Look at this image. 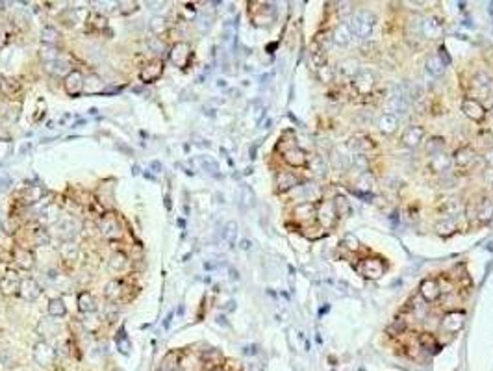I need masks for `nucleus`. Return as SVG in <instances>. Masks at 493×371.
<instances>
[{"label": "nucleus", "instance_id": "nucleus-30", "mask_svg": "<svg viewBox=\"0 0 493 371\" xmlns=\"http://www.w3.org/2000/svg\"><path fill=\"white\" fill-rule=\"evenodd\" d=\"M87 30H97V32H100V30H104V28H108V19H106V15H102L100 12H91L89 15H87Z\"/></svg>", "mask_w": 493, "mask_h": 371}, {"label": "nucleus", "instance_id": "nucleus-27", "mask_svg": "<svg viewBox=\"0 0 493 371\" xmlns=\"http://www.w3.org/2000/svg\"><path fill=\"white\" fill-rule=\"evenodd\" d=\"M15 262H17L19 268H23V269H32L36 266V258L32 255V251L25 249V247L15 249Z\"/></svg>", "mask_w": 493, "mask_h": 371}, {"label": "nucleus", "instance_id": "nucleus-11", "mask_svg": "<svg viewBox=\"0 0 493 371\" xmlns=\"http://www.w3.org/2000/svg\"><path fill=\"white\" fill-rule=\"evenodd\" d=\"M462 111L463 115L469 117L471 121L480 122L484 117H486V110L476 98H463L462 100Z\"/></svg>", "mask_w": 493, "mask_h": 371}, {"label": "nucleus", "instance_id": "nucleus-39", "mask_svg": "<svg viewBox=\"0 0 493 371\" xmlns=\"http://www.w3.org/2000/svg\"><path fill=\"white\" fill-rule=\"evenodd\" d=\"M108 266H110L111 271H122V269L128 266V256L121 251H117L113 255L110 256V262H108Z\"/></svg>", "mask_w": 493, "mask_h": 371}, {"label": "nucleus", "instance_id": "nucleus-2", "mask_svg": "<svg viewBox=\"0 0 493 371\" xmlns=\"http://www.w3.org/2000/svg\"><path fill=\"white\" fill-rule=\"evenodd\" d=\"M78 232L80 223L74 217H61L56 225H52V236L58 237L60 241H74Z\"/></svg>", "mask_w": 493, "mask_h": 371}, {"label": "nucleus", "instance_id": "nucleus-29", "mask_svg": "<svg viewBox=\"0 0 493 371\" xmlns=\"http://www.w3.org/2000/svg\"><path fill=\"white\" fill-rule=\"evenodd\" d=\"M445 65L447 63L439 58V54H430L426 58V63H425L426 71L432 74V76H441L445 73Z\"/></svg>", "mask_w": 493, "mask_h": 371}, {"label": "nucleus", "instance_id": "nucleus-51", "mask_svg": "<svg viewBox=\"0 0 493 371\" xmlns=\"http://www.w3.org/2000/svg\"><path fill=\"white\" fill-rule=\"evenodd\" d=\"M115 341H117V349H119L122 354L130 353V349H132V341L128 340V336L124 334V330H121V332H119V336L115 338Z\"/></svg>", "mask_w": 493, "mask_h": 371}, {"label": "nucleus", "instance_id": "nucleus-33", "mask_svg": "<svg viewBox=\"0 0 493 371\" xmlns=\"http://www.w3.org/2000/svg\"><path fill=\"white\" fill-rule=\"evenodd\" d=\"M438 210L441 213H445V215H451V217H454V215H458V213L463 212V204L460 202V199H447V201H443L441 204H439Z\"/></svg>", "mask_w": 493, "mask_h": 371}, {"label": "nucleus", "instance_id": "nucleus-40", "mask_svg": "<svg viewBox=\"0 0 493 371\" xmlns=\"http://www.w3.org/2000/svg\"><path fill=\"white\" fill-rule=\"evenodd\" d=\"M332 204H334V210H336V215H338V217H345V215H349V212H351L347 197H343V195H336Z\"/></svg>", "mask_w": 493, "mask_h": 371}, {"label": "nucleus", "instance_id": "nucleus-54", "mask_svg": "<svg viewBox=\"0 0 493 371\" xmlns=\"http://www.w3.org/2000/svg\"><path fill=\"white\" fill-rule=\"evenodd\" d=\"M201 164H202V167L208 171V173H212V175H217V171H219V165H217V162H213V160L208 158V156H202Z\"/></svg>", "mask_w": 493, "mask_h": 371}, {"label": "nucleus", "instance_id": "nucleus-10", "mask_svg": "<svg viewBox=\"0 0 493 371\" xmlns=\"http://www.w3.org/2000/svg\"><path fill=\"white\" fill-rule=\"evenodd\" d=\"M21 282L23 279L19 277L17 271H6V273L0 277V292L4 295H13V293H19V288H21Z\"/></svg>", "mask_w": 493, "mask_h": 371}, {"label": "nucleus", "instance_id": "nucleus-9", "mask_svg": "<svg viewBox=\"0 0 493 371\" xmlns=\"http://www.w3.org/2000/svg\"><path fill=\"white\" fill-rule=\"evenodd\" d=\"M315 217L319 219V223L324 226V228H330V226L334 225L336 221V210H334V204L330 201H321L315 204Z\"/></svg>", "mask_w": 493, "mask_h": 371}, {"label": "nucleus", "instance_id": "nucleus-21", "mask_svg": "<svg viewBox=\"0 0 493 371\" xmlns=\"http://www.w3.org/2000/svg\"><path fill=\"white\" fill-rule=\"evenodd\" d=\"M284 160H286V164L291 165V167H302V165L308 164L306 152L302 151V149H298V147L287 149V151L284 152Z\"/></svg>", "mask_w": 493, "mask_h": 371}, {"label": "nucleus", "instance_id": "nucleus-49", "mask_svg": "<svg viewBox=\"0 0 493 371\" xmlns=\"http://www.w3.org/2000/svg\"><path fill=\"white\" fill-rule=\"evenodd\" d=\"M146 47L150 49V52H154L156 56H163L165 52H167V49H165V43L159 39V37H150L148 41H146Z\"/></svg>", "mask_w": 493, "mask_h": 371}, {"label": "nucleus", "instance_id": "nucleus-45", "mask_svg": "<svg viewBox=\"0 0 493 371\" xmlns=\"http://www.w3.org/2000/svg\"><path fill=\"white\" fill-rule=\"evenodd\" d=\"M148 28H150V32L156 34V36L163 34V32L167 30V19L161 17V15H156V17L150 19V25H148Z\"/></svg>", "mask_w": 493, "mask_h": 371}, {"label": "nucleus", "instance_id": "nucleus-13", "mask_svg": "<svg viewBox=\"0 0 493 371\" xmlns=\"http://www.w3.org/2000/svg\"><path fill=\"white\" fill-rule=\"evenodd\" d=\"M452 162H454L456 167H460V169H463V171H467V169H471V167L475 165L476 152L473 151L471 147H462V149H458V151L454 152Z\"/></svg>", "mask_w": 493, "mask_h": 371}, {"label": "nucleus", "instance_id": "nucleus-22", "mask_svg": "<svg viewBox=\"0 0 493 371\" xmlns=\"http://www.w3.org/2000/svg\"><path fill=\"white\" fill-rule=\"evenodd\" d=\"M298 186V178L293 175V173H287V171H282L276 175V189L284 193V191H289V189H295Z\"/></svg>", "mask_w": 493, "mask_h": 371}, {"label": "nucleus", "instance_id": "nucleus-60", "mask_svg": "<svg viewBox=\"0 0 493 371\" xmlns=\"http://www.w3.org/2000/svg\"><path fill=\"white\" fill-rule=\"evenodd\" d=\"M491 115H493V106H491Z\"/></svg>", "mask_w": 493, "mask_h": 371}, {"label": "nucleus", "instance_id": "nucleus-36", "mask_svg": "<svg viewBox=\"0 0 493 371\" xmlns=\"http://www.w3.org/2000/svg\"><path fill=\"white\" fill-rule=\"evenodd\" d=\"M45 65H47V71H49L50 74H54V76H63V78L73 71V69L69 67L67 61H63L61 58L60 60L52 61V63H45Z\"/></svg>", "mask_w": 493, "mask_h": 371}, {"label": "nucleus", "instance_id": "nucleus-46", "mask_svg": "<svg viewBox=\"0 0 493 371\" xmlns=\"http://www.w3.org/2000/svg\"><path fill=\"white\" fill-rule=\"evenodd\" d=\"M434 228H436L438 234L447 236V234H452V232L456 230V225H454V221H452V219H441V221H438V223L434 225Z\"/></svg>", "mask_w": 493, "mask_h": 371}, {"label": "nucleus", "instance_id": "nucleus-58", "mask_svg": "<svg viewBox=\"0 0 493 371\" xmlns=\"http://www.w3.org/2000/svg\"><path fill=\"white\" fill-rule=\"evenodd\" d=\"M343 13H345V15H349V13H351V4H349V2H345V4H341V8H340V15H343Z\"/></svg>", "mask_w": 493, "mask_h": 371}, {"label": "nucleus", "instance_id": "nucleus-19", "mask_svg": "<svg viewBox=\"0 0 493 371\" xmlns=\"http://www.w3.org/2000/svg\"><path fill=\"white\" fill-rule=\"evenodd\" d=\"M463 321H465V314L463 312H449L447 316L443 317V329L447 332H460L463 327Z\"/></svg>", "mask_w": 493, "mask_h": 371}, {"label": "nucleus", "instance_id": "nucleus-24", "mask_svg": "<svg viewBox=\"0 0 493 371\" xmlns=\"http://www.w3.org/2000/svg\"><path fill=\"white\" fill-rule=\"evenodd\" d=\"M338 74H340L341 78H349V80H354V76L360 73V63L356 60H345L341 61L340 65H338Z\"/></svg>", "mask_w": 493, "mask_h": 371}, {"label": "nucleus", "instance_id": "nucleus-38", "mask_svg": "<svg viewBox=\"0 0 493 371\" xmlns=\"http://www.w3.org/2000/svg\"><path fill=\"white\" fill-rule=\"evenodd\" d=\"M295 215H297L300 221L315 217V202H302L300 206L295 208Z\"/></svg>", "mask_w": 493, "mask_h": 371}, {"label": "nucleus", "instance_id": "nucleus-20", "mask_svg": "<svg viewBox=\"0 0 493 371\" xmlns=\"http://www.w3.org/2000/svg\"><path fill=\"white\" fill-rule=\"evenodd\" d=\"M104 85H106V82H104L102 76L97 73H91L87 74L84 80V93L85 95H98V93L104 91Z\"/></svg>", "mask_w": 493, "mask_h": 371}, {"label": "nucleus", "instance_id": "nucleus-43", "mask_svg": "<svg viewBox=\"0 0 493 371\" xmlns=\"http://www.w3.org/2000/svg\"><path fill=\"white\" fill-rule=\"evenodd\" d=\"M236 237H238V223L236 221H228L223 228V239H225L226 243L234 245L236 243Z\"/></svg>", "mask_w": 493, "mask_h": 371}, {"label": "nucleus", "instance_id": "nucleus-57", "mask_svg": "<svg viewBox=\"0 0 493 371\" xmlns=\"http://www.w3.org/2000/svg\"><path fill=\"white\" fill-rule=\"evenodd\" d=\"M484 162H486L487 167H493V149H489V151L484 154Z\"/></svg>", "mask_w": 493, "mask_h": 371}, {"label": "nucleus", "instance_id": "nucleus-41", "mask_svg": "<svg viewBox=\"0 0 493 371\" xmlns=\"http://www.w3.org/2000/svg\"><path fill=\"white\" fill-rule=\"evenodd\" d=\"M443 147H445V140L443 138H439V136H436V138H430V140L425 143V151L428 152L430 156H436V154H441Z\"/></svg>", "mask_w": 493, "mask_h": 371}, {"label": "nucleus", "instance_id": "nucleus-50", "mask_svg": "<svg viewBox=\"0 0 493 371\" xmlns=\"http://www.w3.org/2000/svg\"><path fill=\"white\" fill-rule=\"evenodd\" d=\"M449 165H451V160L447 158L445 154H436V156H432V167H434V171H439V173H443V171L449 169Z\"/></svg>", "mask_w": 493, "mask_h": 371}, {"label": "nucleus", "instance_id": "nucleus-56", "mask_svg": "<svg viewBox=\"0 0 493 371\" xmlns=\"http://www.w3.org/2000/svg\"><path fill=\"white\" fill-rule=\"evenodd\" d=\"M243 193L247 195L245 197V206H252V201H254V195H252V191H250L249 188H243Z\"/></svg>", "mask_w": 493, "mask_h": 371}, {"label": "nucleus", "instance_id": "nucleus-28", "mask_svg": "<svg viewBox=\"0 0 493 371\" xmlns=\"http://www.w3.org/2000/svg\"><path fill=\"white\" fill-rule=\"evenodd\" d=\"M58 253H60L61 260L73 262L78 258L80 249H78V245H76V241H61L60 247H58Z\"/></svg>", "mask_w": 493, "mask_h": 371}, {"label": "nucleus", "instance_id": "nucleus-17", "mask_svg": "<svg viewBox=\"0 0 493 371\" xmlns=\"http://www.w3.org/2000/svg\"><path fill=\"white\" fill-rule=\"evenodd\" d=\"M349 149L354 152V154H367L375 149V143H373L367 136L364 134H356L349 140Z\"/></svg>", "mask_w": 493, "mask_h": 371}, {"label": "nucleus", "instance_id": "nucleus-59", "mask_svg": "<svg viewBox=\"0 0 493 371\" xmlns=\"http://www.w3.org/2000/svg\"><path fill=\"white\" fill-rule=\"evenodd\" d=\"M241 249H245V251L250 249V241H249V239H243V241H241Z\"/></svg>", "mask_w": 493, "mask_h": 371}, {"label": "nucleus", "instance_id": "nucleus-35", "mask_svg": "<svg viewBox=\"0 0 493 371\" xmlns=\"http://www.w3.org/2000/svg\"><path fill=\"white\" fill-rule=\"evenodd\" d=\"M310 61H311V65H313V69H321L323 65H326V52H324L317 43H313L311 45V52H310Z\"/></svg>", "mask_w": 493, "mask_h": 371}, {"label": "nucleus", "instance_id": "nucleus-18", "mask_svg": "<svg viewBox=\"0 0 493 371\" xmlns=\"http://www.w3.org/2000/svg\"><path fill=\"white\" fill-rule=\"evenodd\" d=\"M419 293H421V297L425 299V301L432 303V301H438V299H439V295H441V290H439V284L436 282V280L426 279V280H423V282H421Z\"/></svg>", "mask_w": 493, "mask_h": 371}, {"label": "nucleus", "instance_id": "nucleus-31", "mask_svg": "<svg viewBox=\"0 0 493 371\" xmlns=\"http://www.w3.org/2000/svg\"><path fill=\"white\" fill-rule=\"evenodd\" d=\"M39 37H41L43 45H49V47H56V45L60 43V32H58V28H54L52 25L43 26Z\"/></svg>", "mask_w": 493, "mask_h": 371}, {"label": "nucleus", "instance_id": "nucleus-37", "mask_svg": "<svg viewBox=\"0 0 493 371\" xmlns=\"http://www.w3.org/2000/svg\"><path fill=\"white\" fill-rule=\"evenodd\" d=\"M67 314V306L63 303V299L60 297H54L49 301V316L50 317H56V319H60Z\"/></svg>", "mask_w": 493, "mask_h": 371}, {"label": "nucleus", "instance_id": "nucleus-15", "mask_svg": "<svg viewBox=\"0 0 493 371\" xmlns=\"http://www.w3.org/2000/svg\"><path fill=\"white\" fill-rule=\"evenodd\" d=\"M443 25L439 23V19L436 17H426L421 21V34L426 37V39H439L443 36Z\"/></svg>", "mask_w": 493, "mask_h": 371}, {"label": "nucleus", "instance_id": "nucleus-48", "mask_svg": "<svg viewBox=\"0 0 493 371\" xmlns=\"http://www.w3.org/2000/svg\"><path fill=\"white\" fill-rule=\"evenodd\" d=\"M419 345L426 351H436L438 349V341L434 338V334H428V332H423L419 334Z\"/></svg>", "mask_w": 493, "mask_h": 371}, {"label": "nucleus", "instance_id": "nucleus-7", "mask_svg": "<svg viewBox=\"0 0 493 371\" xmlns=\"http://www.w3.org/2000/svg\"><path fill=\"white\" fill-rule=\"evenodd\" d=\"M84 80L85 76L80 71H71L63 78V89L69 97H78L80 93H84Z\"/></svg>", "mask_w": 493, "mask_h": 371}, {"label": "nucleus", "instance_id": "nucleus-1", "mask_svg": "<svg viewBox=\"0 0 493 371\" xmlns=\"http://www.w3.org/2000/svg\"><path fill=\"white\" fill-rule=\"evenodd\" d=\"M375 25H377V17H375L371 12H367V10L354 12L353 15L349 17V23H347L351 34H354L358 39H369L373 34Z\"/></svg>", "mask_w": 493, "mask_h": 371}, {"label": "nucleus", "instance_id": "nucleus-32", "mask_svg": "<svg viewBox=\"0 0 493 371\" xmlns=\"http://www.w3.org/2000/svg\"><path fill=\"white\" fill-rule=\"evenodd\" d=\"M351 30H349L347 25H338L332 32V39H334L336 45H340V47H347L349 43H351Z\"/></svg>", "mask_w": 493, "mask_h": 371}, {"label": "nucleus", "instance_id": "nucleus-26", "mask_svg": "<svg viewBox=\"0 0 493 371\" xmlns=\"http://www.w3.org/2000/svg\"><path fill=\"white\" fill-rule=\"evenodd\" d=\"M78 310L82 312V314H95L97 312V301H95V297H93L91 293L89 292H82L78 295Z\"/></svg>", "mask_w": 493, "mask_h": 371}, {"label": "nucleus", "instance_id": "nucleus-34", "mask_svg": "<svg viewBox=\"0 0 493 371\" xmlns=\"http://www.w3.org/2000/svg\"><path fill=\"white\" fill-rule=\"evenodd\" d=\"M476 217L482 223H487L489 219H493V199H482L476 206Z\"/></svg>", "mask_w": 493, "mask_h": 371}, {"label": "nucleus", "instance_id": "nucleus-23", "mask_svg": "<svg viewBox=\"0 0 493 371\" xmlns=\"http://www.w3.org/2000/svg\"><path fill=\"white\" fill-rule=\"evenodd\" d=\"M399 128V117L395 113H384L380 119H378V130L382 132L384 136H391Z\"/></svg>", "mask_w": 493, "mask_h": 371}, {"label": "nucleus", "instance_id": "nucleus-47", "mask_svg": "<svg viewBox=\"0 0 493 371\" xmlns=\"http://www.w3.org/2000/svg\"><path fill=\"white\" fill-rule=\"evenodd\" d=\"M310 169H311L313 175H317V177H323L324 173H326V164H324V160L321 158V156H311Z\"/></svg>", "mask_w": 493, "mask_h": 371}, {"label": "nucleus", "instance_id": "nucleus-3", "mask_svg": "<svg viewBox=\"0 0 493 371\" xmlns=\"http://www.w3.org/2000/svg\"><path fill=\"white\" fill-rule=\"evenodd\" d=\"M98 230H100L102 237H106V239H119L122 234L119 217H117L115 213H106V215H102L100 221H98Z\"/></svg>", "mask_w": 493, "mask_h": 371}, {"label": "nucleus", "instance_id": "nucleus-12", "mask_svg": "<svg viewBox=\"0 0 493 371\" xmlns=\"http://www.w3.org/2000/svg\"><path fill=\"white\" fill-rule=\"evenodd\" d=\"M423 138H425V128L421 125H412V127H408L402 132L401 143L404 147H408V149H415L423 141Z\"/></svg>", "mask_w": 493, "mask_h": 371}, {"label": "nucleus", "instance_id": "nucleus-8", "mask_svg": "<svg viewBox=\"0 0 493 371\" xmlns=\"http://www.w3.org/2000/svg\"><path fill=\"white\" fill-rule=\"evenodd\" d=\"M375 84H377V80H375V74L371 73V71H360L356 76H354V80H353V85H354V89L360 93V95H369V93H373V89H375Z\"/></svg>", "mask_w": 493, "mask_h": 371}, {"label": "nucleus", "instance_id": "nucleus-6", "mask_svg": "<svg viewBox=\"0 0 493 371\" xmlns=\"http://www.w3.org/2000/svg\"><path fill=\"white\" fill-rule=\"evenodd\" d=\"M34 360L39 365H50L56 360V349L49 341H37L34 345Z\"/></svg>", "mask_w": 493, "mask_h": 371}, {"label": "nucleus", "instance_id": "nucleus-53", "mask_svg": "<svg viewBox=\"0 0 493 371\" xmlns=\"http://www.w3.org/2000/svg\"><path fill=\"white\" fill-rule=\"evenodd\" d=\"M315 73H317V76H319V80L324 82V84H328L330 80L334 78V69L328 67V65H323L321 69H317Z\"/></svg>", "mask_w": 493, "mask_h": 371}, {"label": "nucleus", "instance_id": "nucleus-14", "mask_svg": "<svg viewBox=\"0 0 493 371\" xmlns=\"http://www.w3.org/2000/svg\"><path fill=\"white\" fill-rule=\"evenodd\" d=\"M161 74H163V61L152 60L141 69L139 78H141V82H145V84H152V82H156Z\"/></svg>", "mask_w": 493, "mask_h": 371}, {"label": "nucleus", "instance_id": "nucleus-5", "mask_svg": "<svg viewBox=\"0 0 493 371\" xmlns=\"http://www.w3.org/2000/svg\"><path fill=\"white\" fill-rule=\"evenodd\" d=\"M189 58H191V47L188 43L180 41L177 45H173V49L169 50V60L173 61V65H177L180 69L188 67Z\"/></svg>", "mask_w": 493, "mask_h": 371}, {"label": "nucleus", "instance_id": "nucleus-52", "mask_svg": "<svg viewBox=\"0 0 493 371\" xmlns=\"http://www.w3.org/2000/svg\"><path fill=\"white\" fill-rule=\"evenodd\" d=\"M351 165H354V167L360 169L362 173H367V171H369V162H367V158L364 154H354V156H351Z\"/></svg>", "mask_w": 493, "mask_h": 371}, {"label": "nucleus", "instance_id": "nucleus-55", "mask_svg": "<svg viewBox=\"0 0 493 371\" xmlns=\"http://www.w3.org/2000/svg\"><path fill=\"white\" fill-rule=\"evenodd\" d=\"M343 243L347 245L349 249L351 251H356L360 247V241H358V237L354 236V234H347V236L343 237Z\"/></svg>", "mask_w": 493, "mask_h": 371}, {"label": "nucleus", "instance_id": "nucleus-4", "mask_svg": "<svg viewBox=\"0 0 493 371\" xmlns=\"http://www.w3.org/2000/svg\"><path fill=\"white\" fill-rule=\"evenodd\" d=\"M356 271H358L360 275H364L366 279L375 280V279H380V277H382L384 271H386V266H384L380 260H377V258H366V260H362L358 266H356Z\"/></svg>", "mask_w": 493, "mask_h": 371}, {"label": "nucleus", "instance_id": "nucleus-16", "mask_svg": "<svg viewBox=\"0 0 493 371\" xmlns=\"http://www.w3.org/2000/svg\"><path fill=\"white\" fill-rule=\"evenodd\" d=\"M19 295L25 299V301L32 303V301L39 299V295H41V286H39V284H37V280L32 279V277L23 279L21 288H19Z\"/></svg>", "mask_w": 493, "mask_h": 371}, {"label": "nucleus", "instance_id": "nucleus-44", "mask_svg": "<svg viewBox=\"0 0 493 371\" xmlns=\"http://www.w3.org/2000/svg\"><path fill=\"white\" fill-rule=\"evenodd\" d=\"M39 56H41V60L45 61V63H52V61L60 60V50H58V47H49V45H43Z\"/></svg>", "mask_w": 493, "mask_h": 371}, {"label": "nucleus", "instance_id": "nucleus-25", "mask_svg": "<svg viewBox=\"0 0 493 371\" xmlns=\"http://www.w3.org/2000/svg\"><path fill=\"white\" fill-rule=\"evenodd\" d=\"M122 293H124V284L121 280L113 279L104 286V297L108 301H119L122 297Z\"/></svg>", "mask_w": 493, "mask_h": 371}, {"label": "nucleus", "instance_id": "nucleus-42", "mask_svg": "<svg viewBox=\"0 0 493 371\" xmlns=\"http://www.w3.org/2000/svg\"><path fill=\"white\" fill-rule=\"evenodd\" d=\"M489 85H491V78H489L486 73H478L475 78H473V87L478 89L480 95H486L487 89H489Z\"/></svg>", "mask_w": 493, "mask_h": 371}]
</instances>
